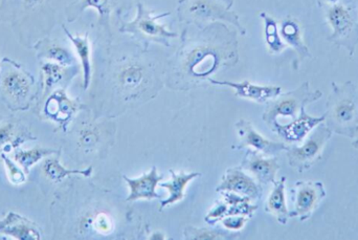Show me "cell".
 I'll use <instances>...</instances> for the list:
<instances>
[{"mask_svg": "<svg viewBox=\"0 0 358 240\" xmlns=\"http://www.w3.org/2000/svg\"><path fill=\"white\" fill-rule=\"evenodd\" d=\"M323 96L321 90L310 92L309 82H304L296 90L280 94L273 100L269 101L266 109L263 113L262 120L269 128H273L279 118L296 119L300 115L303 107L320 100Z\"/></svg>", "mask_w": 358, "mask_h": 240, "instance_id": "4", "label": "cell"}, {"mask_svg": "<svg viewBox=\"0 0 358 240\" xmlns=\"http://www.w3.org/2000/svg\"><path fill=\"white\" fill-rule=\"evenodd\" d=\"M36 48L41 52L40 55L42 58L50 59L63 66H73L76 62L75 58L69 50L54 42H39Z\"/></svg>", "mask_w": 358, "mask_h": 240, "instance_id": "25", "label": "cell"}, {"mask_svg": "<svg viewBox=\"0 0 358 240\" xmlns=\"http://www.w3.org/2000/svg\"><path fill=\"white\" fill-rule=\"evenodd\" d=\"M41 0H24V3L27 4V6H33L35 4L39 3Z\"/></svg>", "mask_w": 358, "mask_h": 240, "instance_id": "35", "label": "cell"}, {"mask_svg": "<svg viewBox=\"0 0 358 240\" xmlns=\"http://www.w3.org/2000/svg\"><path fill=\"white\" fill-rule=\"evenodd\" d=\"M60 150H55L50 148H37L29 149V150H21L17 149L15 150L14 160L16 163L20 165L25 174H29V169L33 167L38 162L41 161L43 157H50V155L59 153Z\"/></svg>", "mask_w": 358, "mask_h": 240, "instance_id": "27", "label": "cell"}, {"mask_svg": "<svg viewBox=\"0 0 358 240\" xmlns=\"http://www.w3.org/2000/svg\"><path fill=\"white\" fill-rule=\"evenodd\" d=\"M208 82L214 85L227 86L235 92V96L258 103L269 102L282 94V88L280 86L258 85L250 81H218L210 78Z\"/></svg>", "mask_w": 358, "mask_h": 240, "instance_id": "15", "label": "cell"}, {"mask_svg": "<svg viewBox=\"0 0 358 240\" xmlns=\"http://www.w3.org/2000/svg\"><path fill=\"white\" fill-rule=\"evenodd\" d=\"M248 218H250L248 216H227L223 218L220 223L227 231L238 232L244 228L246 223L248 222Z\"/></svg>", "mask_w": 358, "mask_h": 240, "instance_id": "32", "label": "cell"}, {"mask_svg": "<svg viewBox=\"0 0 358 240\" xmlns=\"http://www.w3.org/2000/svg\"><path fill=\"white\" fill-rule=\"evenodd\" d=\"M88 8H96L100 14L101 18H105V17L109 16V13L113 8V0H80V1L71 4L66 10L67 19L69 22L75 21L82 14V12Z\"/></svg>", "mask_w": 358, "mask_h": 240, "instance_id": "24", "label": "cell"}, {"mask_svg": "<svg viewBox=\"0 0 358 240\" xmlns=\"http://www.w3.org/2000/svg\"><path fill=\"white\" fill-rule=\"evenodd\" d=\"M185 237L191 240H216L233 239L234 237H231L222 230H210L208 228L199 229L187 227L185 230Z\"/></svg>", "mask_w": 358, "mask_h": 240, "instance_id": "30", "label": "cell"}, {"mask_svg": "<svg viewBox=\"0 0 358 240\" xmlns=\"http://www.w3.org/2000/svg\"><path fill=\"white\" fill-rule=\"evenodd\" d=\"M353 147H355V148H358V138L357 139V141L355 142H353Z\"/></svg>", "mask_w": 358, "mask_h": 240, "instance_id": "38", "label": "cell"}, {"mask_svg": "<svg viewBox=\"0 0 358 240\" xmlns=\"http://www.w3.org/2000/svg\"><path fill=\"white\" fill-rule=\"evenodd\" d=\"M148 71L143 63L129 61L120 66L115 73L117 85L123 92L134 94L146 83Z\"/></svg>", "mask_w": 358, "mask_h": 240, "instance_id": "18", "label": "cell"}, {"mask_svg": "<svg viewBox=\"0 0 358 240\" xmlns=\"http://www.w3.org/2000/svg\"><path fill=\"white\" fill-rule=\"evenodd\" d=\"M323 1L325 2L326 4H328V6H332V4L338 3L340 0H323Z\"/></svg>", "mask_w": 358, "mask_h": 240, "instance_id": "37", "label": "cell"}, {"mask_svg": "<svg viewBox=\"0 0 358 240\" xmlns=\"http://www.w3.org/2000/svg\"><path fill=\"white\" fill-rule=\"evenodd\" d=\"M280 34L286 45H289L296 50L299 63L302 62L305 59L310 58V50L308 45L305 43L304 37H303L302 27L296 18L287 17L285 20H283L280 27Z\"/></svg>", "mask_w": 358, "mask_h": 240, "instance_id": "19", "label": "cell"}, {"mask_svg": "<svg viewBox=\"0 0 358 240\" xmlns=\"http://www.w3.org/2000/svg\"><path fill=\"white\" fill-rule=\"evenodd\" d=\"M217 192H229L240 197H248L250 201L261 199L262 188L254 178L243 171L241 167H233L227 170L216 188Z\"/></svg>", "mask_w": 358, "mask_h": 240, "instance_id": "11", "label": "cell"}, {"mask_svg": "<svg viewBox=\"0 0 358 240\" xmlns=\"http://www.w3.org/2000/svg\"><path fill=\"white\" fill-rule=\"evenodd\" d=\"M260 17L264 21V35L267 48L273 54H280L287 45L282 39L277 21L266 13H260Z\"/></svg>", "mask_w": 358, "mask_h": 240, "instance_id": "26", "label": "cell"}, {"mask_svg": "<svg viewBox=\"0 0 358 240\" xmlns=\"http://www.w3.org/2000/svg\"><path fill=\"white\" fill-rule=\"evenodd\" d=\"M98 142V134H94L92 130H84L80 136V143L84 148L90 149L94 147Z\"/></svg>", "mask_w": 358, "mask_h": 240, "instance_id": "33", "label": "cell"}, {"mask_svg": "<svg viewBox=\"0 0 358 240\" xmlns=\"http://www.w3.org/2000/svg\"><path fill=\"white\" fill-rule=\"evenodd\" d=\"M294 211L292 218H298L300 222H306L319 209L325 199L326 189L322 182L299 181L292 190Z\"/></svg>", "mask_w": 358, "mask_h": 240, "instance_id": "9", "label": "cell"}, {"mask_svg": "<svg viewBox=\"0 0 358 240\" xmlns=\"http://www.w3.org/2000/svg\"><path fill=\"white\" fill-rule=\"evenodd\" d=\"M357 87L352 81L343 85L332 82V92L327 101L325 123L341 136L355 138L358 126Z\"/></svg>", "mask_w": 358, "mask_h": 240, "instance_id": "2", "label": "cell"}, {"mask_svg": "<svg viewBox=\"0 0 358 240\" xmlns=\"http://www.w3.org/2000/svg\"><path fill=\"white\" fill-rule=\"evenodd\" d=\"M35 78L16 63L3 59L0 69V90L10 108L24 111L33 99Z\"/></svg>", "mask_w": 358, "mask_h": 240, "instance_id": "3", "label": "cell"}, {"mask_svg": "<svg viewBox=\"0 0 358 240\" xmlns=\"http://www.w3.org/2000/svg\"><path fill=\"white\" fill-rule=\"evenodd\" d=\"M167 15H169V13L155 15V13L147 10L143 4L140 3L138 6V15H136V19L131 22L124 24L122 31L132 34L138 39L144 40V41L157 42V43L169 46V40L178 37V35L168 31L165 25L159 23V19L167 16Z\"/></svg>", "mask_w": 358, "mask_h": 240, "instance_id": "7", "label": "cell"}, {"mask_svg": "<svg viewBox=\"0 0 358 240\" xmlns=\"http://www.w3.org/2000/svg\"><path fill=\"white\" fill-rule=\"evenodd\" d=\"M43 172L48 180L55 183H60L67 176H83L90 178L92 174V167L86 168L84 170L67 169L64 166L61 165L59 157H48L43 163Z\"/></svg>", "mask_w": 358, "mask_h": 240, "instance_id": "23", "label": "cell"}, {"mask_svg": "<svg viewBox=\"0 0 358 240\" xmlns=\"http://www.w3.org/2000/svg\"><path fill=\"white\" fill-rule=\"evenodd\" d=\"M80 107L79 102L69 99L64 90H57L46 100L44 115L60 124L61 128L66 132L67 125Z\"/></svg>", "mask_w": 358, "mask_h": 240, "instance_id": "14", "label": "cell"}, {"mask_svg": "<svg viewBox=\"0 0 358 240\" xmlns=\"http://www.w3.org/2000/svg\"><path fill=\"white\" fill-rule=\"evenodd\" d=\"M237 44L225 27H210L203 36L189 40L172 63L170 80L179 87H189L210 79L221 67L237 61Z\"/></svg>", "mask_w": 358, "mask_h": 240, "instance_id": "1", "label": "cell"}, {"mask_svg": "<svg viewBox=\"0 0 358 240\" xmlns=\"http://www.w3.org/2000/svg\"><path fill=\"white\" fill-rule=\"evenodd\" d=\"M1 159L6 166V172H8V181L13 185H21L25 182V172L22 171L10 157H6L4 153H1Z\"/></svg>", "mask_w": 358, "mask_h": 240, "instance_id": "31", "label": "cell"}, {"mask_svg": "<svg viewBox=\"0 0 358 240\" xmlns=\"http://www.w3.org/2000/svg\"><path fill=\"white\" fill-rule=\"evenodd\" d=\"M221 1H222V3L224 4L227 8H229L233 6L234 0H221Z\"/></svg>", "mask_w": 358, "mask_h": 240, "instance_id": "36", "label": "cell"}, {"mask_svg": "<svg viewBox=\"0 0 358 240\" xmlns=\"http://www.w3.org/2000/svg\"><path fill=\"white\" fill-rule=\"evenodd\" d=\"M285 176H282L279 181L273 183V189L267 199L265 211L277 218L278 223L286 225L292 218V213L287 208L285 197Z\"/></svg>", "mask_w": 358, "mask_h": 240, "instance_id": "21", "label": "cell"}, {"mask_svg": "<svg viewBox=\"0 0 358 240\" xmlns=\"http://www.w3.org/2000/svg\"><path fill=\"white\" fill-rule=\"evenodd\" d=\"M92 227L101 233H107L111 230L110 222L105 216H99L92 220Z\"/></svg>", "mask_w": 358, "mask_h": 240, "instance_id": "34", "label": "cell"}, {"mask_svg": "<svg viewBox=\"0 0 358 240\" xmlns=\"http://www.w3.org/2000/svg\"><path fill=\"white\" fill-rule=\"evenodd\" d=\"M355 134H357V136H358V126H357V130H355Z\"/></svg>", "mask_w": 358, "mask_h": 240, "instance_id": "39", "label": "cell"}, {"mask_svg": "<svg viewBox=\"0 0 358 240\" xmlns=\"http://www.w3.org/2000/svg\"><path fill=\"white\" fill-rule=\"evenodd\" d=\"M0 235H6L18 240L42 239L41 231L35 223L15 212H8L6 218L0 220Z\"/></svg>", "mask_w": 358, "mask_h": 240, "instance_id": "17", "label": "cell"}, {"mask_svg": "<svg viewBox=\"0 0 358 240\" xmlns=\"http://www.w3.org/2000/svg\"><path fill=\"white\" fill-rule=\"evenodd\" d=\"M355 1H357V4H358V0H355Z\"/></svg>", "mask_w": 358, "mask_h": 240, "instance_id": "40", "label": "cell"}, {"mask_svg": "<svg viewBox=\"0 0 358 240\" xmlns=\"http://www.w3.org/2000/svg\"><path fill=\"white\" fill-rule=\"evenodd\" d=\"M242 169L250 172L260 185L273 184L278 171L281 169L277 157H265L258 151L248 149L242 161Z\"/></svg>", "mask_w": 358, "mask_h": 240, "instance_id": "13", "label": "cell"}, {"mask_svg": "<svg viewBox=\"0 0 358 240\" xmlns=\"http://www.w3.org/2000/svg\"><path fill=\"white\" fill-rule=\"evenodd\" d=\"M65 34H66L71 43L75 46L78 57L81 61L82 69H83V88L87 90L92 80V59H90V44L88 40V35L76 36L69 33L66 27H63Z\"/></svg>", "mask_w": 358, "mask_h": 240, "instance_id": "22", "label": "cell"}, {"mask_svg": "<svg viewBox=\"0 0 358 240\" xmlns=\"http://www.w3.org/2000/svg\"><path fill=\"white\" fill-rule=\"evenodd\" d=\"M236 129L240 139L239 144L237 145V149L239 150L245 148L252 149L267 157H275L278 153L288 149L287 145L284 143L267 140L246 120L238 121L236 123Z\"/></svg>", "mask_w": 358, "mask_h": 240, "instance_id": "10", "label": "cell"}, {"mask_svg": "<svg viewBox=\"0 0 358 240\" xmlns=\"http://www.w3.org/2000/svg\"><path fill=\"white\" fill-rule=\"evenodd\" d=\"M169 172L171 174V180L169 182L162 183V184L159 183V187L166 189L169 192V197L161 201V206H159L161 211L167 206L174 205V204L182 201L185 199V189H187V185L194 178L201 176L199 172L185 174V172L180 171L179 174H176L174 170H169Z\"/></svg>", "mask_w": 358, "mask_h": 240, "instance_id": "20", "label": "cell"}, {"mask_svg": "<svg viewBox=\"0 0 358 240\" xmlns=\"http://www.w3.org/2000/svg\"><path fill=\"white\" fill-rule=\"evenodd\" d=\"M71 69H66V66L58 64V63L48 62L43 64L42 66V73L44 77V92L48 94L55 86L58 84L62 83L65 79H67V75L71 71Z\"/></svg>", "mask_w": 358, "mask_h": 240, "instance_id": "28", "label": "cell"}, {"mask_svg": "<svg viewBox=\"0 0 358 240\" xmlns=\"http://www.w3.org/2000/svg\"><path fill=\"white\" fill-rule=\"evenodd\" d=\"M332 134L334 132L325 122L317 125L300 146L288 147L286 153L289 165L300 174L310 169L323 157Z\"/></svg>", "mask_w": 358, "mask_h": 240, "instance_id": "6", "label": "cell"}, {"mask_svg": "<svg viewBox=\"0 0 358 240\" xmlns=\"http://www.w3.org/2000/svg\"><path fill=\"white\" fill-rule=\"evenodd\" d=\"M327 21L332 29L330 41L347 48L353 56L358 43V22L353 17L351 8L340 3L329 6Z\"/></svg>", "mask_w": 358, "mask_h": 240, "instance_id": "8", "label": "cell"}, {"mask_svg": "<svg viewBox=\"0 0 358 240\" xmlns=\"http://www.w3.org/2000/svg\"><path fill=\"white\" fill-rule=\"evenodd\" d=\"M124 180L129 187L130 195H128L127 202H136L146 199H164L161 195L157 192V187L164 180L163 174H159L157 168L153 166L148 174H143L138 178H129L123 176Z\"/></svg>", "mask_w": 358, "mask_h": 240, "instance_id": "16", "label": "cell"}, {"mask_svg": "<svg viewBox=\"0 0 358 240\" xmlns=\"http://www.w3.org/2000/svg\"><path fill=\"white\" fill-rule=\"evenodd\" d=\"M325 113L321 117H313L307 113L306 107H303L300 115L292 120L289 124L283 125L278 121L271 130L277 132L278 136L283 139L285 142L299 144L302 143L317 125L325 122Z\"/></svg>", "mask_w": 358, "mask_h": 240, "instance_id": "12", "label": "cell"}, {"mask_svg": "<svg viewBox=\"0 0 358 240\" xmlns=\"http://www.w3.org/2000/svg\"><path fill=\"white\" fill-rule=\"evenodd\" d=\"M29 139H31L29 134L24 136H21V134L16 136V126L14 123H6L0 126V148L3 147L4 153H10L12 149H16V147Z\"/></svg>", "mask_w": 358, "mask_h": 240, "instance_id": "29", "label": "cell"}, {"mask_svg": "<svg viewBox=\"0 0 358 240\" xmlns=\"http://www.w3.org/2000/svg\"><path fill=\"white\" fill-rule=\"evenodd\" d=\"M181 20L203 27L216 20L227 21L245 34L235 13L229 12L221 0H181L178 6Z\"/></svg>", "mask_w": 358, "mask_h": 240, "instance_id": "5", "label": "cell"}]
</instances>
